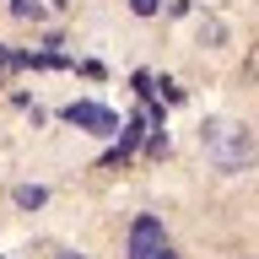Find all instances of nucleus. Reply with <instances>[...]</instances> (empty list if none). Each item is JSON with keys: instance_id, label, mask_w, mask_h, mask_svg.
<instances>
[{"instance_id": "obj_3", "label": "nucleus", "mask_w": 259, "mask_h": 259, "mask_svg": "<svg viewBox=\"0 0 259 259\" xmlns=\"http://www.w3.org/2000/svg\"><path fill=\"white\" fill-rule=\"evenodd\" d=\"M65 119H70V124H81V130H97V135H113V130H119V113H108L103 103H70V108H65Z\"/></svg>"}, {"instance_id": "obj_1", "label": "nucleus", "mask_w": 259, "mask_h": 259, "mask_svg": "<svg viewBox=\"0 0 259 259\" xmlns=\"http://www.w3.org/2000/svg\"><path fill=\"white\" fill-rule=\"evenodd\" d=\"M205 157L222 167V173H243L248 162H254V141H248V130L243 124H205Z\"/></svg>"}, {"instance_id": "obj_6", "label": "nucleus", "mask_w": 259, "mask_h": 259, "mask_svg": "<svg viewBox=\"0 0 259 259\" xmlns=\"http://www.w3.org/2000/svg\"><path fill=\"white\" fill-rule=\"evenodd\" d=\"M38 11V0H16V16H32Z\"/></svg>"}, {"instance_id": "obj_8", "label": "nucleus", "mask_w": 259, "mask_h": 259, "mask_svg": "<svg viewBox=\"0 0 259 259\" xmlns=\"http://www.w3.org/2000/svg\"><path fill=\"white\" fill-rule=\"evenodd\" d=\"M65 259H81V254H65Z\"/></svg>"}, {"instance_id": "obj_2", "label": "nucleus", "mask_w": 259, "mask_h": 259, "mask_svg": "<svg viewBox=\"0 0 259 259\" xmlns=\"http://www.w3.org/2000/svg\"><path fill=\"white\" fill-rule=\"evenodd\" d=\"M130 259H178L173 243L162 238V222H157V216H141V222L130 227Z\"/></svg>"}, {"instance_id": "obj_7", "label": "nucleus", "mask_w": 259, "mask_h": 259, "mask_svg": "<svg viewBox=\"0 0 259 259\" xmlns=\"http://www.w3.org/2000/svg\"><path fill=\"white\" fill-rule=\"evenodd\" d=\"M11 65H22V54H6V49H0V70H11Z\"/></svg>"}, {"instance_id": "obj_4", "label": "nucleus", "mask_w": 259, "mask_h": 259, "mask_svg": "<svg viewBox=\"0 0 259 259\" xmlns=\"http://www.w3.org/2000/svg\"><path fill=\"white\" fill-rule=\"evenodd\" d=\"M16 205H22V210H38V205H44V189H38V184H22V189H16Z\"/></svg>"}, {"instance_id": "obj_5", "label": "nucleus", "mask_w": 259, "mask_h": 259, "mask_svg": "<svg viewBox=\"0 0 259 259\" xmlns=\"http://www.w3.org/2000/svg\"><path fill=\"white\" fill-rule=\"evenodd\" d=\"M157 6H162V0H130V11H141V16H151Z\"/></svg>"}]
</instances>
